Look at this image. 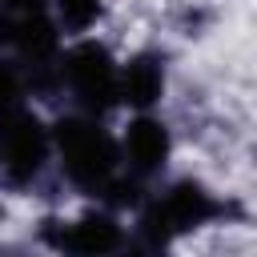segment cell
<instances>
[{
  "label": "cell",
  "mask_w": 257,
  "mask_h": 257,
  "mask_svg": "<svg viewBox=\"0 0 257 257\" xmlns=\"http://www.w3.org/2000/svg\"><path fill=\"white\" fill-rule=\"evenodd\" d=\"M56 141H60L68 173L80 185H100L108 177V169H112V145H108V137L100 128H92L84 120H64L56 128Z\"/></svg>",
  "instance_id": "1"
},
{
  "label": "cell",
  "mask_w": 257,
  "mask_h": 257,
  "mask_svg": "<svg viewBox=\"0 0 257 257\" xmlns=\"http://www.w3.org/2000/svg\"><path fill=\"white\" fill-rule=\"evenodd\" d=\"M68 76L80 92L84 104L92 108H104L112 96H116V72H112V60L104 48L96 44H80L72 56H68Z\"/></svg>",
  "instance_id": "2"
},
{
  "label": "cell",
  "mask_w": 257,
  "mask_h": 257,
  "mask_svg": "<svg viewBox=\"0 0 257 257\" xmlns=\"http://www.w3.org/2000/svg\"><path fill=\"white\" fill-rule=\"evenodd\" d=\"M209 213H213V201H209L197 185H177V189L169 193V201L157 205V209L149 213L145 225H149V233L169 237V233H177V229H193V225H201Z\"/></svg>",
  "instance_id": "3"
},
{
  "label": "cell",
  "mask_w": 257,
  "mask_h": 257,
  "mask_svg": "<svg viewBox=\"0 0 257 257\" xmlns=\"http://www.w3.org/2000/svg\"><path fill=\"white\" fill-rule=\"evenodd\" d=\"M0 141H4V161H8V169L16 177L36 173V165L44 157V133L28 112H12L4 120V128H0Z\"/></svg>",
  "instance_id": "4"
},
{
  "label": "cell",
  "mask_w": 257,
  "mask_h": 257,
  "mask_svg": "<svg viewBox=\"0 0 257 257\" xmlns=\"http://www.w3.org/2000/svg\"><path fill=\"white\" fill-rule=\"evenodd\" d=\"M124 149H128V161L137 169H157L165 161V153H169V137H165V128L157 120H137L128 128V137H124Z\"/></svg>",
  "instance_id": "5"
},
{
  "label": "cell",
  "mask_w": 257,
  "mask_h": 257,
  "mask_svg": "<svg viewBox=\"0 0 257 257\" xmlns=\"http://www.w3.org/2000/svg\"><path fill=\"white\" fill-rule=\"evenodd\" d=\"M116 92L128 100V104H153L161 96V68L153 60H133L120 80H116Z\"/></svg>",
  "instance_id": "6"
},
{
  "label": "cell",
  "mask_w": 257,
  "mask_h": 257,
  "mask_svg": "<svg viewBox=\"0 0 257 257\" xmlns=\"http://www.w3.org/2000/svg\"><path fill=\"white\" fill-rule=\"evenodd\" d=\"M64 245L76 249V253H108L116 245V229L104 217H84V221L72 225V233L64 237Z\"/></svg>",
  "instance_id": "7"
},
{
  "label": "cell",
  "mask_w": 257,
  "mask_h": 257,
  "mask_svg": "<svg viewBox=\"0 0 257 257\" xmlns=\"http://www.w3.org/2000/svg\"><path fill=\"white\" fill-rule=\"evenodd\" d=\"M16 44H20V52H28V56H48V52L56 48V32L48 28V20H40V16L32 12V16L20 20Z\"/></svg>",
  "instance_id": "8"
},
{
  "label": "cell",
  "mask_w": 257,
  "mask_h": 257,
  "mask_svg": "<svg viewBox=\"0 0 257 257\" xmlns=\"http://www.w3.org/2000/svg\"><path fill=\"white\" fill-rule=\"evenodd\" d=\"M96 12H100V0H60V16L72 28H84Z\"/></svg>",
  "instance_id": "9"
},
{
  "label": "cell",
  "mask_w": 257,
  "mask_h": 257,
  "mask_svg": "<svg viewBox=\"0 0 257 257\" xmlns=\"http://www.w3.org/2000/svg\"><path fill=\"white\" fill-rule=\"evenodd\" d=\"M16 104V80L8 68H0V108H12Z\"/></svg>",
  "instance_id": "10"
},
{
  "label": "cell",
  "mask_w": 257,
  "mask_h": 257,
  "mask_svg": "<svg viewBox=\"0 0 257 257\" xmlns=\"http://www.w3.org/2000/svg\"><path fill=\"white\" fill-rule=\"evenodd\" d=\"M8 4H12V8H24V12H36L40 0H8Z\"/></svg>",
  "instance_id": "11"
}]
</instances>
